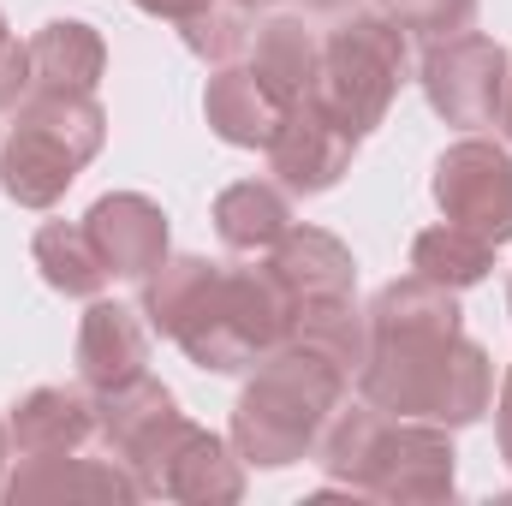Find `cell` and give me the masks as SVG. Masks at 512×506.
I'll return each mask as SVG.
<instances>
[{
    "label": "cell",
    "instance_id": "18",
    "mask_svg": "<svg viewBox=\"0 0 512 506\" xmlns=\"http://www.w3.org/2000/svg\"><path fill=\"white\" fill-rule=\"evenodd\" d=\"M203 114H209V131L233 149H268L274 131L286 120V102L256 78L251 66H221L203 90Z\"/></svg>",
    "mask_w": 512,
    "mask_h": 506
},
{
    "label": "cell",
    "instance_id": "4",
    "mask_svg": "<svg viewBox=\"0 0 512 506\" xmlns=\"http://www.w3.org/2000/svg\"><path fill=\"white\" fill-rule=\"evenodd\" d=\"M328 483L370 495V501H399V506H429L453 501V435L441 423H417V417H387L370 399L364 405H340L322 447H316Z\"/></svg>",
    "mask_w": 512,
    "mask_h": 506
},
{
    "label": "cell",
    "instance_id": "29",
    "mask_svg": "<svg viewBox=\"0 0 512 506\" xmlns=\"http://www.w3.org/2000/svg\"><path fill=\"white\" fill-rule=\"evenodd\" d=\"M501 126H507V137H512V72H507V102H501Z\"/></svg>",
    "mask_w": 512,
    "mask_h": 506
},
{
    "label": "cell",
    "instance_id": "8",
    "mask_svg": "<svg viewBox=\"0 0 512 506\" xmlns=\"http://www.w3.org/2000/svg\"><path fill=\"white\" fill-rule=\"evenodd\" d=\"M507 48L495 36H477V30H459L447 42H429L423 54V96L429 108L459 131H483L501 126V102H507Z\"/></svg>",
    "mask_w": 512,
    "mask_h": 506
},
{
    "label": "cell",
    "instance_id": "20",
    "mask_svg": "<svg viewBox=\"0 0 512 506\" xmlns=\"http://www.w3.org/2000/svg\"><path fill=\"white\" fill-rule=\"evenodd\" d=\"M286 227H292V203L268 179H239V185H227L215 197V233H221L227 251H245V256L274 251Z\"/></svg>",
    "mask_w": 512,
    "mask_h": 506
},
{
    "label": "cell",
    "instance_id": "9",
    "mask_svg": "<svg viewBox=\"0 0 512 506\" xmlns=\"http://www.w3.org/2000/svg\"><path fill=\"white\" fill-rule=\"evenodd\" d=\"M143 501H185V506H233L245 501V459L233 441L197 429L191 417L173 423V435L155 447V459L137 471Z\"/></svg>",
    "mask_w": 512,
    "mask_h": 506
},
{
    "label": "cell",
    "instance_id": "16",
    "mask_svg": "<svg viewBox=\"0 0 512 506\" xmlns=\"http://www.w3.org/2000/svg\"><path fill=\"white\" fill-rule=\"evenodd\" d=\"M24 54H30V96H96L108 72V42L84 18L42 24L24 42Z\"/></svg>",
    "mask_w": 512,
    "mask_h": 506
},
{
    "label": "cell",
    "instance_id": "12",
    "mask_svg": "<svg viewBox=\"0 0 512 506\" xmlns=\"http://www.w3.org/2000/svg\"><path fill=\"white\" fill-rule=\"evenodd\" d=\"M179 417H185L179 399L149 376V370L131 376V381H120V387H108V393H96V429H102L108 453L126 465L131 477L155 459V447L173 435Z\"/></svg>",
    "mask_w": 512,
    "mask_h": 506
},
{
    "label": "cell",
    "instance_id": "2",
    "mask_svg": "<svg viewBox=\"0 0 512 506\" xmlns=\"http://www.w3.org/2000/svg\"><path fill=\"white\" fill-rule=\"evenodd\" d=\"M143 322L149 334H167L197 370L239 376L286 346L292 298L268 274V262L227 268L209 256H167L143 280Z\"/></svg>",
    "mask_w": 512,
    "mask_h": 506
},
{
    "label": "cell",
    "instance_id": "23",
    "mask_svg": "<svg viewBox=\"0 0 512 506\" xmlns=\"http://www.w3.org/2000/svg\"><path fill=\"white\" fill-rule=\"evenodd\" d=\"M256 6L245 0H209V6H197L185 24H179V36H185V48L197 54V60H209V66H233L239 54H251V36H256Z\"/></svg>",
    "mask_w": 512,
    "mask_h": 506
},
{
    "label": "cell",
    "instance_id": "17",
    "mask_svg": "<svg viewBox=\"0 0 512 506\" xmlns=\"http://www.w3.org/2000/svg\"><path fill=\"white\" fill-rule=\"evenodd\" d=\"M262 262H268V274L286 286L292 304L358 292V262H352V251H346L334 233H322V227H298V221H292V227L280 233V245L262 256Z\"/></svg>",
    "mask_w": 512,
    "mask_h": 506
},
{
    "label": "cell",
    "instance_id": "7",
    "mask_svg": "<svg viewBox=\"0 0 512 506\" xmlns=\"http://www.w3.org/2000/svg\"><path fill=\"white\" fill-rule=\"evenodd\" d=\"M435 209L441 221L489 239L495 251L512 245V149L495 137H459L435 161Z\"/></svg>",
    "mask_w": 512,
    "mask_h": 506
},
{
    "label": "cell",
    "instance_id": "5",
    "mask_svg": "<svg viewBox=\"0 0 512 506\" xmlns=\"http://www.w3.org/2000/svg\"><path fill=\"white\" fill-rule=\"evenodd\" d=\"M108 114L96 96H24L0 143V191L18 209H54L72 179L102 155Z\"/></svg>",
    "mask_w": 512,
    "mask_h": 506
},
{
    "label": "cell",
    "instance_id": "27",
    "mask_svg": "<svg viewBox=\"0 0 512 506\" xmlns=\"http://www.w3.org/2000/svg\"><path fill=\"white\" fill-rule=\"evenodd\" d=\"M131 6H143L149 18H167V24H185L197 6H209V0H131Z\"/></svg>",
    "mask_w": 512,
    "mask_h": 506
},
{
    "label": "cell",
    "instance_id": "3",
    "mask_svg": "<svg viewBox=\"0 0 512 506\" xmlns=\"http://www.w3.org/2000/svg\"><path fill=\"white\" fill-rule=\"evenodd\" d=\"M346 387L352 370L334 364L328 352L298 340L274 346L233 405V453L256 471H286L298 459H316L334 411L346 405Z\"/></svg>",
    "mask_w": 512,
    "mask_h": 506
},
{
    "label": "cell",
    "instance_id": "15",
    "mask_svg": "<svg viewBox=\"0 0 512 506\" xmlns=\"http://www.w3.org/2000/svg\"><path fill=\"white\" fill-rule=\"evenodd\" d=\"M18 459H48V453H84L102 429H96V393L90 387H30L12 405L6 423Z\"/></svg>",
    "mask_w": 512,
    "mask_h": 506
},
{
    "label": "cell",
    "instance_id": "24",
    "mask_svg": "<svg viewBox=\"0 0 512 506\" xmlns=\"http://www.w3.org/2000/svg\"><path fill=\"white\" fill-rule=\"evenodd\" d=\"M387 18H393L405 36L447 42V36L471 30V18H477V0H387Z\"/></svg>",
    "mask_w": 512,
    "mask_h": 506
},
{
    "label": "cell",
    "instance_id": "21",
    "mask_svg": "<svg viewBox=\"0 0 512 506\" xmlns=\"http://www.w3.org/2000/svg\"><path fill=\"white\" fill-rule=\"evenodd\" d=\"M30 256H36L42 280L54 292H66V298H102V286L114 280L84 221H48V227H36Z\"/></svg>",
    "mask_w": 512,
    "mask_h": 506
},
{
    "label": "cell",
    "instance_id": "13",
    "mask_svg": "<svg viewBox=\"0 0 512 506\" xmlns=\"http://www.w3.org/2000/svg\"><path fill=\"white\" fill-rule=\"evenodd\" d=\"M6 501H143L137 477L120 459H84V453H48V459H18V471L0 489Z\"/></svg>",
    "mask_w": 512,
    "mask_h": 506
},
{
    "label": "cell",
    "instance_id": "25",
    "mask_svg": "<svg viewBox=\"0 0 512 506\" xmlns=\"http://www.w3.org/2000/svg\"><path fill=\"white\" fill-rule=\"evenodd\" d=\"M24 96H30V54H24V42H6L0 48V114L6 108L18 114Z\"/></svg>",
    "mask_w": 512,
    "mask_h": 506
},
{
    "label": "cell",
    "instance_id": "33",
    "mask_svg": "<svg viewBox=\"0 0 512 506\" xmlns=\"http://www.w3.org/2000/svg\"><path fill=\"white\" fill-rule=\"evenodd\" d=\"M507 304H512V292H507Z\"/></svg>",
    "mask_w": 512,
    "mask_h": 506
},
{
    "label": "cell",
    "instance_id": "22",
    "mask_svg": "<svg viewBox=\"0 0 512 506\" xmlns=\"http://www.w3.org/2000/svg\"><path fill=\"white\" fill-rule=\"evenodd\" d=\"M489 268H495V245L477 239V233H465V227H453V221L423 227V233L411 239V274L441 280V286H453V292L489 280Z\"/></svg>",
    "mask_w": 512,
    "mask_h": 506
},
{
    "label": "cell",
    "instance_id": "30",
    "mask_svg": "<svg viewBox=\"0 0 512 506\" xmlns=\"http://www.w3.org/2000/svg\"><path fill=\"white\" fill-rule=\"evenodd\" d=\"M310 6H316V12H346L352 0H310Z\"/></svg>",
    "mask_w": 512,
    "mask_h": 506
},
{
    "label": "cell",
    "instance_id": "31",
    "mask_svg": "<svg viewBox=\"0 0 512 506\" xmlns=\"http://www.w3.org/2000/svg\"><path fill=\"white\" fill-rule=\"evenodd\" d=\"M6 42H12V30H6V18H0V48H6Z\"/></svg>",
    "mask_w": 512,
    "mask_h": 506
},
{
    "label": "cell",
    "instance_id": "10",
    "mask_svg": "<svg viewBox=\"0 0 512 506\" xmlns=\"http://www.w3.org/2000/svg\"><path fill=\"white\" fill-rule=\"evenodd\" d=\"M358 143H364V137H352L316 96H304V102L286 108V120H280L274 143H268V173H274L286 191L316 197V191H334V185L352 173Z\"/></svg>",
    "mask_w": 512,
    "mask_h": 506
},
{
    "label": "cell",
    "instance_id": "1",
    "mask_svg": "<svg viewBox=\"0 0 512 506\" xmlns=\"http://www.w3.org/2000/svg\"><path fill=\"white\" fill-rule=\"evenodd\" d=\"M370 352L358 364V393L387 417H417L465 429L495 399V364L465 340L459 292L423 274L387 280L370 298Z\"/></svg>",
    "mask_w": 512,
    "mask_h": 506
},
{
    "label": "cell",
    "instance_id": "6",
    "mask_svg": "<svg viewBox=\"0 0 512 506\" xmlns=\"http://www.w3.org/2000/svg\"><path fill=\"white\" fill-rule=\"evenodd\" d=\"M399 84H405V30L387 12H352L322 36L310 96L352 137H370L382 126Z\"/></svg>",
    "mask_w": 512,
    "mask_h": 506
},
{
    "label": "cell",
    "instance_id": "14",
    "mask_svg": "<svg viewBox=\"0 0 512 506\" xmlns=\"http://www.w3.org/2000/svg\"><path fill=\"white\" fill-rule=\"evenodd\" d=\"M149 370V322L143 310L114 304V298H90L84 322H78V381L90 393H108L120 381Z\"/></svg>",
    "mask_w": 512,
    "mask_h": 506
},
{
    "label": "cell",
    "instance_id": "19",
    "mask_svg": "<svg viewBox=\"0 0 512 506\" xmlns=\"http://www.w3.org/2000/svg\"><path fill=\"white\" fill-rule=\"evenodd\" d=\"M316 60H322V36L304 24V18H292V12H280V18H268V24H256L251 36V72L292 108V102H304L310 90H316Z\"/></svg>",
    "mask_w": 512,
    "mask_h": 506
},
{
    "label": "cell",
    "instance_id": "11",
    "mask_svg": "<svg viewBox=\"0 0 512 506\" xmlns=\"http://www.w3.org/2000/svg\"><path fill=\"white\" fill-rule=\"evenodd\" d=\"M84 227H90V239H96V251H102L114 280H149L173 256L167 251V215L143 191H108V197H96L90 215H84Z\"/></svg>",
    "mask_w": 512,
    "mask_h": 506
},
{
    "label": "cell",
    "instance_id": "32",
    "mask_svg": "<svg viewBox=\"0 0 512 506\" xmlns=\"http://www.w3.org/2000/svg\"><path fill=\"white\" fill-rule=\"evenodd\" d=\"M245 6H280V0H245Z\"/></svg>",
    "mask_w": 512,
    "mask_h": 506
},
{
    "label": "cell",
    "instance_id": "26",
    "mask_svg": "<svg viewBox=\"0 0 512 506\" xmlns=\"http://www.w3.org/2000/svg\"><path fill=\"white\" fill-rule=\"evenodd\" d=\"M495 435H501V459H507V471H512V370H507V381H501V405H495Z\"/></svg>",
    "mask_w": 512,
    "mask_h": 506
},
{
    "label": "cell",
    "instance_id": "28",
    "mask_svg": "<svg viewBox=\"0 0 512 506\" xmlns=\"http://www.w3.org/2000/svg\"><path fill=\"white\" fill-rule=\"evenodd\" d=\"M6 453H12V435H6V423H0V489H6Z\"/></svg>",
    "mask_w": 512,
    "mask_h": 506
}]
</instances>
